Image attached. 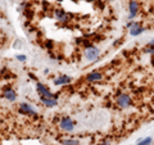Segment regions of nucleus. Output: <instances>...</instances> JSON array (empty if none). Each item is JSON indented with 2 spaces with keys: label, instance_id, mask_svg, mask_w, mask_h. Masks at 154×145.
Returning <instances> with one entry per match:
<instances>
[{
  "label": "nucleus",
  "instance_id": "nucleus-1",
  "mask_svg": "<svg viewBox=\"0 0 154 145\" xmlns=\"http://www.w3.org/2000/svg\"><path fill=\"white\" fill-rule=\"evenodd\" d=\"M117 104L120 105L121 108H127L131 105V98L128 96L127 94H121L117 99Z\"/></svg>",
  "mask_w": 154,
  "mask_h": 145
},
{
  "label": "nucleus",
  "instance_id": "nucleus-2",
  "mask_svg": "<svg viewBox=\"0 0 154 145\" xmlns=\"http://www.w3.org/2000/svg\"><path fill=\"white\" fill-rule=\"evenodd\" d=\"M37 91H38V94H41V96L43 98H53V99L57 98V95L51 94L43 84H37Z\"/></svg>",
  "mask_w": 154,
  "mask_h": 145
},
{
  "label": "nucleus",
  "instance_id": "nucleus-3",
  "mask_svg": "<svg viewBox=\"0 0 154 145\" xmlns=\"http://www.w3.org/2000/svg\"><path fill=\"white\" fill-rule=\"evenodd\" d=\"M85 56L87 58V61H94L99 56V50L94 46H90L86 49V53H85Z\"/></svg>",
  "mask_w": 154,
  "mask_h": 145
},
{
  "label": "nucleus",
  "instance_id": "nucleus-4",
  "mask_svg": "<svg viewBox=\"0 0 154 145\" xmlns=\"http://www.w3.org/2000/svg\"><path fill=\"white\" fill-rule=\"evenodd\" d=\"M61 127L63 130H67V131H72L73 130V122L71 121V118L64 117L61 121Z\"/></svg>",
  "mask_w": 154,
  "mask_h": 145
},
{
  "label": "nucleus",
  "instance_id": "nucleus-5",
  "mask_svg": "<svg viewBox=\"0 0 154 145\" xmlns=\"http://www.w3.org/2000/svg\"><path fill=\"white\" fill-rule=\"evenodd\" d=\"M128 9H130V17H135L136 14L139 12V4L138 1H135V0H131L130 4H128Z\"/></svg>",
  "mask_w": 154,
  "mask_h": 145
},
{
  "label": "nucleus",
  "instance_id": "nucleus-6",
  "mask_svg": "<svg viewBox=\"0 0 154 145\" xmlns=\"http://www.w3.org/2000/svg\"><path fill=\"white\" fill-rule=\"evenodd\" d=\"M143 31H144V28L140 27L138 22H134V23H132V27L130 28V34L132 35V36H138V35H140V34L143 32Z\"/></svg>",
  "mask_w": 154,
  "mask_h": 145
},
{
  "label": "nucleus",
  "instance_id": "nucleus-7",
  "mask_svg": "<svg viewBox=\"0 0 154 145\" xmlns=\"http://www.w3.org/2000/svg\"><path fill=\"white\" fill-rule=\"evenodd\" d=\"M21 113H26V114H32V116H35L36 114V112L34 111L32 108L30 107V104H26V103H22L21 104Z\"/></svg>",
  "mask_w": 154,
  "mask_h": 145
},
{
  "label": "nucleus",
  "instance_id": "nucleus-8",
  "mask_svg": "<svg viewBox=\"0 0 154 145\" xmlns=\"http://www.w3.org/2000/svg\"><path fill=\"white\" fill-rule=\"evenodd\" d=\"M55 17H57V19L61 21V22H66V21L68 19L67 13L63 12V10H55Z\"/></svg>",
  "mask_w": 154,
  "mask_h": 145
},
{
  "label": "nucleus",
  "instance_id": "nucleus-9",
  "mask_svg": "<svg viewBox=\"0 0 154 145\" xmlns=\"http://www.w3.org/2000/svg\"><path fill=\"white\" fill-rule=\"evenodd\" d=\"M41 101H43L46 107H54V105H57V100L53 98H43L41 96Z\"/></svg>",
  "mask_w": 154,
  "mask_h": 145
},
{
  "label": "nucleus",
  "instance_id": "nucleus-10",
  "mask_svg": "<svg viewBox=\"0 0 154 145\" xmlns=\"http://www.w3.org/2000/svg\"><path fill=\"white\" fill-rule=\"evenodd\" d=\"M101 79V73L99 72H91L89 76H87V81H90V82H93V81H98Z\"/></svg>",
  "mask_w": 154,
  "mask_h": 145
},
{
  "label": "nucleus",
  "instance_id": "nucleus-11",
  "mask_svg": "<svg viewBox=\"0 0 154 145\" xmlns=\"http://www.w3.org/2000/svg\"><path fill=\"white\" fill-rule=\"evenodd\" d=\"M69 81H71V79L67 76H62V77H59V79H57L54 81V84L55 85H66V84H68Z\"/></svg>",
  "mask_w": 154,
  "mask_h": 145
},
{
  "label": "nucleus",
  "instance_id": "nucleus-12",
  "mask_svg": "<svg viewBox=\"0 0 154 145\" xmlns=\"http://www.w3.org/2000/svg\"><path fill=\"white\" fill-rule=\"evenodd\" d=\"M4 96H5L6 99H9V100H16L17 94H16L13 90H5V91H4Z\"/></svg>",
  "mask_w": 154,
  "mask_h": 145
},
{
  "label": "nucleus",
  "instance_id": "nucleus-13",
  "mask_svg": "<svg viewBox=\"0 0 154 145\" xmlns=\"http://www.w3.org/2000/svg\"><path fill=\"white\" fill-rule=\"evenodd\" d=\"M150 144H152V137H146V139L140 141L138 145H150Z\"/></svg>",
  "mask_w": 154,
  "mask_h": 145
},
{
  "label": "nucleus",
  "instance_id": "nucleus-14",
  "mask_svg": "<svg viewBox=\"0 0 154 145\" xmlns=\"http://www.w3.org/2000/svg\"><path fill=\"white\" fill-rule=\"evenodd\" d=\"M63 144L64 145H78V141L77 140H64Z\"/></svg>",
  "mask_w": 154,
  "mask_h": 145
},
{
  "label": "nucleus",
  "instance_id": "nucleus-15",
  "mask_svg": "<svg viewBox=\"0 0 154 145\" xmlns=\"http://www.w3.org/2000/svg\"><path fill=\"white\" fill-rule=\"evenodd\" d=\"M17 59L21 61V62H24V61H26V56H24V55H18V56H17Z\"/></svg>",
  "mask_w": 154,
  "mask_h": 145
},
{
  "label": "nucleus",
  "instance_id": "nucleus-16",
  "mask_svg": "<svg viewBox=\"0 0 154 145\" xmlns=\"http://www.w3.org/2000/svg\"><path fill=\"white\" fill-rule=\"evenodd\" d=\"M51 46H53V45H51V42L48 41V48H51Z\"/></svg>",
  "mask_w": 154,
  "mask_h": 145
},
{
  "label": "nucleus",
  "instance_id": "nucleus-17",
  "mask_svg": "<svg viewBox=\"0 0 154 145\" xmlns=\"http://www.w3.org/2000/svg\"><path fill=\"white\" fill-rule=\"evenodd\" d=\"M106 1H112V0H106Z\"/></svg>",
  "mask_w": 154,
  "mask_h": 145
}]
</instances>
